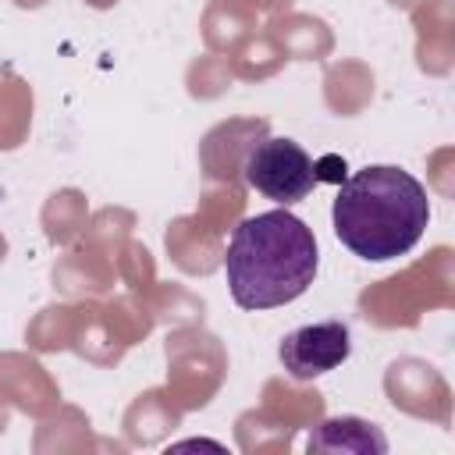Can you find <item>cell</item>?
Listing matches in <instances>:
<instances>
[{
	"label": "cell",
	"mask_w": 455,
	"mask_h": 455,
	"mask_svg": "<svg viewBox=\"0 0 455 455\" xmlns=\"http://www.w3.org/2000/svg\"><path fill=\"white\" fill-rule=\"evenodd\" d=\"M316 238L284 206L238 220L224 252V277L235 306L277 309L295 302L316 277Z\"/></svg>",
	"instance_id": "cell-1"
},
{
	"label": "cell",
	"mask_w": 455,
	"mask_h": 455,
	"mask_svg": "<svg viewBox=\"0 0 455 455\" xmlns=\"http://www.w3.org/2000/svg\"><path fill=\"white\" fill-rule=\"evenodd\" d=\"M338 242L370 263L398 259L427 231V188L395 164H370L348 174L331 206Z\"/></svg>",
	"instance_id": "cell-2"
},
{
	"label": "cell",
	"mask_w": 455,
	"mask_h": 455,
	"mask_svg": "<svg viewBox=\"0 0 455 455\" xmlns=\"http://www.w3.org/2000/svg\"><path fill=\"white\" fill-rule=\"evenodd\" d=\"M242 174H245L249 188L274 199L277 206H291L316 188L313 156L295 139H284V135H270V139L249 146V153L242 160Z\"/></svg>",
	"instance_id": "cell-3"
},
{
	"label": "cell",
	"mask_w": 455,
	"mask_h": 455,
	"mask_svg": "<svg viewBox=\"0 0 455 455\" xmlns=\"http://www.w3.org/2000/svg\"><path fill=\"white\" fill-rule=\"evenodd\" d=\"M348 352H352V334L341 320H320V323L295 327L277 345L281 366L295 380H313V377L338 370L348 359Z\"/></svg>",
	"instance_id": "cell-4"
},
{
	"label": "cell",
	"mask_w": 455,
	"mask_h": 455,
	"mask_svg": "<svg viewBox=\"0 0 455 455\" xmlns=\"http://www.w3.org/2000/svg\"><path fill=\"white\" fill-rule=\"evenodd\" d=\"M309 451H355V455H384L387 437L377 423L359 416H331L309 434Z\"/></svg>",
	"instance_id": "cell-5"
}]
</instances>
